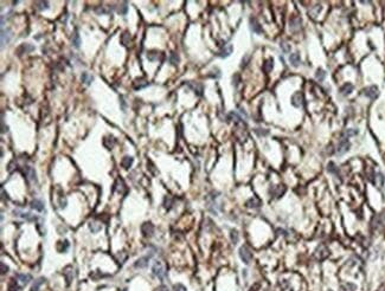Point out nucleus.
Segmentation results:
<instances>
[{"mask_svg": "<svg viewBox=\"0 0 385 291\" xmlns=\"http://www.w3.org/2000/svg\"><path fill=\"white\" fill-rule=\"evenodd\" d=\"M152 272L155 277H158L160 280H164V278L166 277V270H165V266L162 265L161 262H155L153 264Z\"/></svg>", "mask_w": 385, "mask_h": 291, "instance_id": "f257e3e1", "label": "nucleus"}, {"mask_svg": "<svg viewBox=\"0 0 385 291\" xmlns=\"http://www.w3.org/2000/svg\"><path fill=\"white\" fill-rule=\"evenodd\" d=\"M239 257L241 259L243 260V263L244 264H250V262H251L252 259V253L250 251V249L248 247V246H242L241 249H239Z\"/></svg>", "mask_w": 385, "mask_h": 291, "instance_id": "f03ea898", "label": "nucleus"}, {"mask_svg": "<svg viewBox=\"0 0 385 291\" xmlns=\"http://www.w3.org/2000/svg\"><path fill=\"white\" fill-rule=\"evenodd\" d=\"M363 95L366 96V97H369L370 99H376L379 95V89L376 85L367 86V88H365L363 90Z\"/></svg>", "mask_w": 385, "mask_h": 291, "instance_id": "7ed1b4c3", "label": "nucleus"}, {"mask_svg": "<svg viewBox=\"0 0 385 291\" xmlns=\"http://www.w3.org/2000/svg\"><path fill=\"white\" fill-rule=\"evenodd\" d=\"M350 147H351V143H350L348 140L347 139L341 140V141L339 142L338 148H337V154H338V155H344L345 153L348 152Z\"/></svg>", "mask_w": 385, "mask_h": 291, "instance_id": "20e7f679", "label": "nucleus"}, {"mask_svg": "<svg viewBox=\"0 0 385 291\" xmlns=\"http://www.w3.org/2000/svg\"><path fill=\"white\" fill-rule=\"evenodd\" d=\"M141 232L145 237H152L153 233H154V225H153L151 221H147L141 225Z\"/></svg>", "mask_w": 385, "mask_h": 291, "instance_id": "39448f33", "label": "nucleus"}, {"mask_svg": "<svg viewBox=\"0 0 385 291\" xmlns=\"http://www.w3.org/2000/svg\"><path fill=\"white\" fill-rule=\"evenodd\" d=\"M12 38V32L10 28H2L1 30V47H4L6 44H8V41Z\"/></svg>", "mask_w": 385, "mask_h": 291, "instance_id": "423d86ee", "label": "nucleus"}, {"mask_svg": "<svg viewBox=\"0 0 385 291\" xmlns=\"http://www.w3.org/2000/svg\"><path fill=\"white\" fill-rule=\"evenodd\" d=\"M302 102H303V95H302V93H300V91H296V93L292 96L293 106L300 108V106H302Z\"/></svg>", "mask_w": 385, "mask_h": 291, "instance_id": "0eeeda50", "label": "nucleus"}, {"mask_svg": "<svg viewBox=\"0 0 385 291\" xmlns=\"http://www.w3.org/2000/svg\"><path fill=\"white\" fill-rule=\"evenodd\" d=\"M328 250H327V247L326 246H319L318 250L315 251V257L319 259V260H324L328 257Z\"/></svg>", "mask_w": 385, "mask_h": 291, "instance_id": "6e6552de", "label": "nucleus"}, {"mask_svg": "<svg viewBox=\"0 0 385 291\" xmlns=\"http://www.w3.org/2000/svg\"><path fill=\"white\" fill-rule=\"evenodd\" d=\"M151 257H152V256H145V257H141V258H139L136 262H135L134 266H135L136 269H145V267L148 266V262H149Z\"/></svg>", "mask_w": 385, "mask_h": 291, "instance_id": "1a4fd4ad", "label": "nucleus"}, {"mask_svg": "<svg viewBox=\"0 0 385 291\" xmlns=\"http://www.w3.org/2000/svg\"><path fill=\"white\" fill-rule=\"evenodd\" d=\"M232 50H233V47L231 44L224 45V46L222 47V50L218 52V56L220 58H226V57H229V56L232 53Z\"/></svg>", "mask_w": 385, "mask_h": 291, "instance_id": "9d476101", "label": "nucleus"}, {"mask_svg": "<svg viewBox=\"0 0 385 291\" xmlns=\"http://www.w3.org/2000/svg\"><path fill=\"white\" fill-rule=\"evenodd\" d=\"M31 276L30 275H25V273H18L17 276H15V279L18 280V283L21 284V286H25L30 283V280H31Z\"/></svg>", "mask_w": 385, "mask_h": 291, "instance_id": "9b49d317", "label": "nucleus"}, {"mask_svg": "<svg viewBox=\"0 0 385 291\" xmlns=\"http://www.w3.org/2000/svg\"><path fill=\"white\" fill-rule=\"evenodd\" d=\"M301 19H300L299 17H293L290 21H289V25H290V30L292 31H298L300 30V27H301Z\"/></svg>", "mask_w": 385, "mask_h": 291, "instance_id": "f8f14e48", "label": "nucleus"}, {"mask_svg": "<svg viewBox=\"0 0 385 291\" xmlns=\"http://www.w3.org/2000/svg\"><path fill=\"white\" fill-rule=\"evenodd\" d=\"M34 50V46H32L31 44H23V45H20L18 47V50H17V53L21 56V54H24V53H27V52H31V51H33Z\"/></svg>", "mask_w": 385, "mask_h": 291, "instance_id": "ddd939ff", "label": "nucleus"}, {"mask_svg": "<svg viewBox=\"0 0 385 291\" xmlns=\"http://www.w3.org/2000/svg\"><path fill=\"white\" fill-rule=\"evenodd\" d=\"M250 28H251L252 32L255 33H262V26L259 25V23L255 18L250 19Z\"/></svg>", "mask_w": 385, "mask_h": 291, "instance_id": "4468645a", "label": "nucleus"}, {"mask_svg": "<svg viewBox=\"0 0 385 291\" xmlns=\"http://www.w3.org/2000/svg\"><path fill=\"white\" fill-rule=\"evenodd\" d=\"M246 207H249V208H255V207H259L261 206V200L259 198H256V197H254V198L249 199L248 201L246 202Z\"/></svg>", "mask_w": 385, "mask_h": 291, "instance_id": "2eb2a0df", "label": "nucleus"}, {"mask_svg": "<svg viewBox=\"0 0 385 291\" xmlns=\"http://www.w3.org/2000/svg\"><path fill=\"white\" fill-rule=\"evenodd\" d=\"M31 207L36 210V211L38 212H43L44 211V204H43V201L42 200H38V199H34L32 200V202H31Z\"/></svg>", "mask_w": 385, "mask_h": 291, "instance_id": "dca6fc26", "label": "nucleus"}, {"mask_svg": "<svg viewBox=\"0 0 385 291\" xmlns=\"http://www.w3.org/2000/svg\"><path fill=\"white\" fill-rule=\"evenodd\" d=\"M63 275H64V277H65L67 284L70 285L71 279H73V267H71V266H67V267L64 269V271H63Z\"/></svg>", "mask_w": 385, "mask_h": 291, "instance_id": "f3484780", "label": "nucleus"}, {"mask_svg": "<svg viewBox=\"0 0 385 291\" xmlns=\"http://www.w3.org/2000/svg\"><path fill=\"white\" fill-rule=\"evenodd\" d=\"M24 174L26 175V178L29 179V180H32V181L36 180V172H34L33 168H31V167H29V166L24 167Z\"/></svg>", "mask_w": 385, "mask_h": 291, "instance_id": "a211bd4d", "label": "nucleus"}, {"mask_svg": "<svg viewBox=\"0 0 385 291\" xmlns=\"http://www.w3.org/2000/svg\"><path fill=\"white\" fill-rule=\"evenodd\" d=\"M352 91H353V85H352L351 83H345L344 85L340 88V93H341V95H344V96L350 95Z\"/></svg>", "mask_w": 385, "mask_h": 291, "instance_id": "6ab92c4d", "label": "nucleus"}, {"mask_svg": "<svg viewBox=\"0 0 385 291\" xmlns=\"http://www.w3.org/2000/svg\"><path fill=\"white\" fill-rule=\"evenodd\" d=\"M134 162V159L132 156H125L122 161H121V166L125 168V169H128V168H131L132 165H133Z\"/></svg>", "mask_w": 385, "mask_h": 291, "instance_id": "aec40b11", "label": "nucleus"}, {"mask_svg": "<svg viewBox=\"0 0 385 291\" xmlns=\"http://www.w3.org/2000/svg\"><path fill=\"white\" fill-rule=\"evenodd\" d=\"M20 288H21V286H20V285L18 284V280H17L15 278H14V279H12V280H11V282L8 283V286H7L8 291H19Z\"/></svg>", "mask_w": 385, "mask_h": 291, "instance_id": "412c9836", "label": "nucleus"}, {"mask_svg": "<svg viewBox=\"0 0 385 291\" xmlns=\"http://www.w3.org/2000/svg\"><path fill=\"white\" fill-rule=\"evenodd\" d=\"M289 62L293 66H299L300 65V56L299 53H292L290 57H289Z\"/></svg>", "mask_w": 385, "mask_h": 291, "instance_id": "4be33fe9", "label": "nucleus"}, {"mask_svg": "<svg viewBox=\"0 0 385 291\" xmlns=\"http://www.w3.org/2000/svg\"><path fill=\"white\" fill-rule=\"evenodd\" d=\"M274 67V60L272 58L264 60V64H263V71L264 72H270Z\"/></svg>", "mask_w": 385, "mask_h": 291, "instance_id": "5701e85b", "label": "nucleus"}, {"mask_svg": "<svg viewBox=\"0 0 385 291\" xmlns=\"http://www.w3.org/2000/svg\"><path fill=\"white\" fill-rule=\"evenodd\" d=\"M44 282H45V278H43V277L36 279V280H34V283L32 284L31 291H38L39 290V288L42 286V284H44Z\"/></svg>", "mask_w": 385, "mask_h": 291, "instance_id": "b1692460", "label": "nucleus"}, {"mask_svg": "<svg viewBox=\"0 0 385 291\" xmlns=\"http://www.w3.org/2000/svg\"><path fill=\"white\" fill-rule=\"evenodd\" d=\"M147 85H148V82L146 80H144V78H140V80H136L134 82V88L135 89H142V88H145Z\"/></svg>", "mask_w": 385, "mask_h": 291, "instance_id": "393cba45", "label": "nucleus"}, {"mask_svg": "<svg viewBox=\"0 0 385 291\" xmlns=\"http://www.w3.org/2000/svg\"><path fill=\"white\" fill-rule=\"evenodd\" d=\"M89 228H90V231L93 233H97V232H100L102 230V225L97 224V223H90L89 224Z\"/></svg>", "mask_w": 385, "mask_h": 291, "instance_id": "a878e982", "label": "nucleus"}, {"mask_svg": "<svg viewBox=\"0 0 385 291\" xmlns=\"http://www.w3.org/2000/svg\"><path fill=\"white\" fill-rule=\"evenodd\" d=\"M315 78H316L319 82H322V80L326 78L325 70H322V69H318V70H316V73H315Z\"/></svg>", "mask_w": 385, "mask_h": 291, "instance_id": "bb28decb", "label": "nucleus"}, {"mask_svg": "<svg viewBox=\"0 0 385 291\" xmlns=\"http://www.w3.org/2000/svg\"><path fill=\"white\" fill-rule=\"evenodd\" d=\"M81 80H82V82H83V83H86V84H88V85H89V84H90V83L93 82V77H91V76H90L89 73L84 72V73H82V76H81Z\"/></svg>", "mask_w": 385, "mask_h": 291, "instance_id": "cd10ccee", "label": "nucleus"}, {"mask_svg": "<svg viewBox=\"0 0 385 291\" xmlns=\"http://www.w3.org/2000/svg\"><path fill=\"white\" fill-rule=\"evenodd\" d=\"M170 63H171L172 65H177V64L179 63V56L175 52H172L170 54Z\"/></svg>", "mask_w": 385, "mask_h": 291, "instance_id": "c85d7f7f", "label": "nucleus"}, {"mask_svg": "<svg viewBox=\"0 0 385 291\" xmlns=\"http://www.w3.org/2000/svg\"><path fill=\"white\" fill-rule=\"evenodd\" d=\"M358 134V130L357 129H346L345 132H343V136L347 139V137H350V136H353V135H357Z\"/></svg>", "mask_w": 385, "mask_h": 291, "instance_id": "c756f323", "label": "nucleus"}, {"mask_svg": "<svg viewBox=\"0 0 385 291\" xmlns=\"http://www.w3.org/2000/svg\"><path fill=\"white\" fill-rule=\"evenodd\" d=\"M19 217L26 219V220H30V221H34V220H37V217H34V215L30 214V213H20Z\"/></svg>", "mask_w": 385, "mask_h": 291, "instance_id": "7c9ffc66", "label": "nucleus"}, {"mask_svg": "<svg viewBox=\"0 0 385 291\" xmlns=\"http://www.w3.org/2000/svg\"><path fill=\"white\" fill-rule=\"evenodd\" d=\"M188 85L191 86L192 89H194V91H196L197 95H201V93H203V86L200 85V84H197V83H196V84H188Z\"/></svg>", "mask_w": 385, "mask_h": 291, "instance_id": "2f4dec72", "label": "nucleus"}, {"mask_svg": "<svg viewBox=\"0 0 385 291\" xmlns=\"http://www.w3.org/2000/svg\"><path fill=\"white\" fill-rule=\"evenodd\" d=\"M127 11H128V7H127V2H122V4H121V5L119 6V8H117V12H119L120 14H126Z\"/></svg>", "mask_w": 385, "mask_h": 291, "instance_id": "473e14b6", "label": "nucleus"}, {"mask_svg": "<svg viewBox=\"0 0 385 291\" xmlns=\"http://www.w3.org/2000/svg\"><path fill=\"white\" fill-rule=\"evenodd\" d=\"M275 189H276V192L274 193L272 195H274V197H276V198H280V197H281V195H282V194L285 193V187H282V186H279V187H276Z\"/></svg>", "mask_w": 385, "mask_h": 291, "instance_id": "72a5a7b5", "label": "nucleus"}, {"mask_svg": "<svg viewBox=\"0 0 385 291\" xmlns=\"http://www.w3.org/2000/svg\"><path fill=\"white\" fill-rule=\"evenodd\" d=\"M238 232L236 231V230H232L231 231V241H232L233 244H237L238 243Z\"/></svg>", "mask_w": 385, "mask_h": 291, "instance_id": "f704fd0d", "label": "nucleus"}, {"mask_svg": "<svg viewBox=\"0 0 385 291\" xmlns=\"http://www.w3.org/2000/svg\"><path fill=\"white\" fill-rule=\"evenodd\" d=\"M36 5L38 6V10H39V11H43V10H46L47 7H49V2H47V1H39V2H37Z\"/></svg>", "mask_w": 385, "mask_h": 291, "instance_id": "c9c22d12", "label": "nucleus"}, {"mask_svg": "<svg viewBox=\"0 0 385 291\" xmlns=\"http://www.w3.org/2000/svg\"><path fill=\"white\" fill-rule=\"evenodd\" d=\"M73 44L75 45V47H80L81 40H80V36H78L77 33H75L73 36Z\"/></svg>", "mask_w": 385, "mask_h": 291, "instance_id": "e433bc0d", "label": "nucleus"}, {"mask_svg": "<svg viewBox=\"0 0 385 291\" xmlns=\"http://www.w3.org/2000/svg\"><path fill=\"white\" fill-rule=\"evenodd\" d=\"M341 290L343 291H354L356 290V286L353 284H344L341 286Z\"/></svg>", "mask_w": 385, "mask_h": 291, "instance_id": "4c0bfd02", "label": "nucleus"}, {"mask_svg": "<svg viewBox=\"0 0 385 291\" xmlns=\"http://www.w3.org/2000/svg\"><path fill=\"white\" fill-rule=\"evenodd\" d=\"M164 206H165V208L166 210H170L171 207H172V200L170 197H166L165 198V201H164Z\"/></svg>", "mask_w": 385, "mask_h": 291, "instance_id": "58836bf2", "label": "nucleus"}, {"mask_svg": "<svg viewBox=\"0 0 385 291\" xmlns=\"http://www.w3.org/2000/svg\"><path fill=\"white\" fill-rule=\"evenodd\" d=\"M67 206V198L64 195H60V208H64Z\"/></svg>", "mask_w": 385, "mask_h": 291, "instance_id": "ea45409f", "label": "nucleus"}, {"mask_svg": "<svg viewBox=\"0 0 385 291\" xmlns=\"http://www.w3.org/2000/svg\"><path fill=\"white\" fill-rule=\"evenodd\" d=\"M173 291H187L183 284H175L173 286Z\"/></svg>", "mask_w": 385, "mask_h": 291, "instance_id": "a19ab883", "label": "nucleus"}, {"mask_svg": "<svg viewBox=\"0 0 385 291\" xmlns=\"http://www.w3.org/2000/svg\"><path fill=\"white\" fill-rule=\"evenodd\" d=\"M328 172H330V173H337V172H338V169H337V166L334 165L333 162L328 163Z\"/></svg>", "mask_w": 385, "mask_h": 291, "instance_id": "79ce46f5", "label": "nucleus"}, {"mask_svg": "<svg viewBox=\"0 0 385 291\" xmlns=\"http://www.w3.org/2000/svg\"><path fill=\"white\" fill-rule=\"evenodd\" d=\"M0 266H1V275H5V273H7V271H8V267L5 265V263H1Z\"/></svg>", "mask_w": 385, "mask_h": 291, "instance_id": "37998d69", "label": "nucleus"}, {"mask_svg": "<svg viewBox=\"0 0 385 291\" xmlns=\"http://www.w3.org/2000/svg\"><path fill=\"white\" fill-rule=\"evenodd\" d=\"M281 47H282V50H283V52H289V45H288V44H283V43H282V45H281Z\"/></svg>", "mask_w": 385, "mask_h": 291, "instance_id": "c03bdc74", "label": "nucleus"}, {"mask_svg": "<svg viewBox=\"0 0 385 291\" xmlns=\"http://www.w3.org/2000/svg\"><path fill=\"white\" fill-rule=\"evenodd\" d=\"M158 291H170V290H168V288H167V286H165V285H161V286H159Z\"/></svg>", "mask_w": 385, "mask_h": 291, "instance_id": "a18cd8bd", "label": "nucleus"}, {"mask_svg": "<svg viewBox=\"0 0 385 291\" xmlns=\"http://www.w3.org/2000/svg\"><path fill=\"white\" fill-rule=\"evenodd\" d=\"M259 284H256V286H252L251 289H250V291H256V290H257V289H259Z\"/></svg>", "mask_w": 385, "mask_h": 291, "instance_id": "49530a36", "label": "nucleus"}]
</instances>
